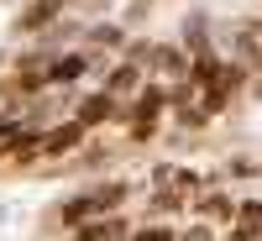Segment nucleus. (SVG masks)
I'll use <instances>...</instances> for the list:
<instances>
[{
    "label": "nucleus",
    "mask_w": 262,
    "mask_h": 241,
    "mask_svg": "<svg viewBox=\"0 0 262 241\" xmlns=\"http://www.w3.org/2000/svg\"><path fill=\"white\" fill-rule=\"evenodd\" d=\"M158 111H163V95L147 90L142 105H137V137H152V126H158Z\"/></svg>",
    "instance_id": "obj_1"
},
{
    "label": "nucleus",
    "mask_w": 262,
    "mask_h": 241,
    "mask_svg": "<svg viewBox=\"0 0 262 241\" xmlns=\"http://www.w3.org/2000/svg\"><path fill=\"white\" fill-rule=\"evenodd\" d=\"M236 215H242V226L231 231V241H252L257 231H262V205L252 200V205H236Z\"/></svg>",
    "instance_id": "obj_2"
},
{
    "label": "nucleus",
    "mask_w": 262,
    "mask_h": 241,
    "mask_svg": "<svg viewBox=\"0 0 262 241\" xmlns=\"http://www.w3.org/2000/svg\"><path fill=\"white\" fill-rule=\"evenodd\" d=\"M105 116H111V95H95V100L79 105V126H100Z\"/></svg>",
    "instance_id": "obj_3"
},
{
    "label": "nucleus",
    "mask_w": 262,
    "mask_h": 241,
    "mask_svg": "<svg viewBox=\"0 0 262 241\" xmlns=\"http://www.w3.org/2000/svg\"><path fill=\"white\" fill-rule=\"evenodd\" d=\"M79 69H84V58H63V63H58V69H53V79H74Z\"/></svg>",
    "instance_id": "obj_4"
},
{
    "label": "nucleus",
    "mask_w": 262,
    "mask_h": 241,
    "mask_svg": "<svg viewBox=\"0 0 262 241\" xmlns=\"http://www.w3.org/2000/svg\"><path fill=\"white\" fill-rule=\"evenodd\" d=\"M79 241H111V226H84Z\"/></svg>",
    "instance_id": "obj_5"
},
{
    "label": "nucleus",
    "mask_w": 262,
    "mask_h": 241,
    "mask_svg": "<svg viewBox=\"0 0 262 241\" xmlns=\"http://www.w3.org/2000/svg\"><path fill=\"white\" fill-rule=\"evenodd\" d=\"M131 241H173L163 226H147V231H137V236H131Z\"/></svg>",
    "instance_id": "obj_6"
},
{
    "label": "nucleus",
    "mask_w": 262,
    "mask_h": 241,
    "mask_svg": "<svg viewBox=\"0 0 262 241\" xmlns=\"http://www.w3.org/2000/svg\"><path fill=\"white\" fill-rule=\"evenodd\" d=\"M131 84H137V69H121V74L111 79V90H131Z\"/></svg>",
    "instance_id": "obj_7"
}]
</instances>
